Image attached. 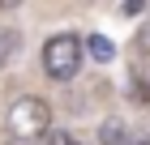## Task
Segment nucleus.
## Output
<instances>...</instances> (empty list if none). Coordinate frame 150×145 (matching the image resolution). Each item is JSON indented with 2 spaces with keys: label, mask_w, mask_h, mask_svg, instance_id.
I'll return each mask as SVG.
<instances>
[{
  "label": "nucleus",
  "mask_w": 150,
  "mask_h": 145,
  "mask_svg": "<svg viewBox=\"0 0 150 145\" xmlns=\"http://www.w3.org/2000/svg\"><path fill=\"white\" fill-rule=\"evenodd\" d=\"M4 128H9L13 141H43L52 132V107H47L39 94H22V98L9 102V111H4Z\"/></svg>",
  "instance_id": "f257e3e1"
},
{
  "label": "nucleus",
  "mask_w": 150,
  "mask_h": 145,
  "mask_svg": "<svg viewBox=\"0 0 150 145\" xmlns=\"http://www.w3.org/2000/svg\"><path fill=\"white\" fill-rule=\"evenodd\" d=\"M81 60H86V43L77 34H52L43 43V73L52 81H73L81 73Z\"/></svg>",
  "instance_id": "f03ea898"
},
{
  "label": "nucleus",
  "mask_w": 150,
  "mask_h": 145,
  "mask_svg": "<svg viewBox=\"0 0 150 145\" xmlns=\"http://www.w3.org/2000/svg\"><path fill=\"white\" fill-rule=\"evenodd\" d=\"M99 145H133V141H129V128L120 120H103L99 124Z\"/></svg>",
  "instance_id": "7ed1b4c3"
},
{
  "label": "nucleus",
  "mask_w": 150,
  "mask_h": 145,
  "mask_svg": "<svg viewBox=\"0 0 150 145\" xmlns=\"http://www.w3.org/2000/svg\"><path fill=\"white\" fill-rule=\"evenodd\" d=\"M17 43H22V34L13 30V26H4V30H0V68L17 56Z\"/></svg>",
  "instance_id": "20e7f679"
},
{
  "label": "nucleus",
  "mask_w": 150,
  "mask_h": 145,
  "mask_svg": "<svg viewBox=\"0 0 150 145\" xmlns=\"http://www.w3.org/2000/svg\"><path fill=\"white\" fill-rule=\"evenodd\" d=\"M86 51H90V56L99 60V64H107V60L116 56V47H112V39H103V34H90V39H86Z\"/></svg>",
  "instance_id": "39448f33"
},
{
  "label": "nucleus",
  "mask_w": 150,
  "mask_h": 145,
  "mask_svg": "<svg viewBox=\"0 0 150 145\" xmlns=\"http://www.w3.org/2000/svg\"><path fill=\"white\" fill-rule=\"evenodd\" d=\"M129 94H133V102H137V107H146V102H150V81H146V77H133Z\"/></svg>",
  "instance_id": "423d86ee"
},
{
  "label": "nucleus",
  "mask_w": 150,
  "mask_h": 145,
  "mask_svg": "<svg viewBox=\"0 0 150 145\" xmlns=\"http://www.w3.org/2000/svg\"><path fill=\"white\" fill-rule=\"evenodd\" d=\"M43 145H81L73 132H64V128H52V132L43 137Z\"/></svg>",
  "instance_id": "0eeeda50"
},
{
  "label": "nucleus",
  "mask_w": 150,
  "mask_h": 145,
  "mask_svg": "<svg viewBox=\"0 0 150 145\" xmlns=\"http://www.w3.org/2000/svg\"><path fill=\"white\" fill-rule=\"evenodd\" d=\"M137 56H150V26H146V34H137Z\"/></svg>",
  "instance_id": "6e6552de"
},
{
  "label": "nucleus",
  "mask_w": 150,
  "mask_h": 145,
  "mask_svg": "<svg viewBox=\"0 0 150 145\" xmlns=\"http://www.w3.org/2000/svg\"><path fill=\"white\" fill-rule=\"evenodd\" d=\"M137 145H150V137H146V141H137Z\"/></svg>",
  "instance_id": "1a4fd4ad"
}]
</instances>
